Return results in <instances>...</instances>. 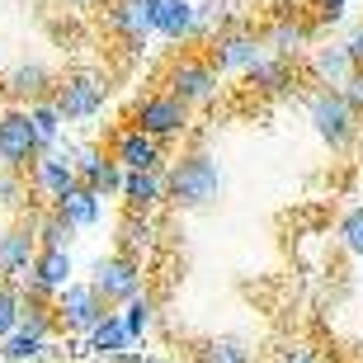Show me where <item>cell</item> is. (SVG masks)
Instances as JSON below:
<instances>
[{
  "label": "cell",
  "mask_w": 363,
  "mask_h": 363,
  "mask_svg": "<svg viewBox=\"0 0 363 363\" xmlns=\"http://www.w3.org/2000/svg\"><path fill=\"white\" fill-rule=\"evenodd\" d=\"M222 199V165L203 147L184 151L179 161L165 165V203H175L184 213H203Z\"/></svg>",
  "instance_id": "obj_1"
},
{
  "label": "cell",
  "mask_w": 363,
  "mask_h": 363,
  "mask_svg": "<svg viewBox=\"0 0 363 363\" xmlns=\"http://www.w3.org/2000/svg\"><path fill=\"white\" fill-rule=\"evenodd\" d=\"M307 123L316 128V137H321L330 151H350L354 142H359V113H354L345 99H340V90H316L307 94Z\"/></svg>",
  "instance_id": "obj_2"
},
{
  "label": "cell",
  "mask_w": 363,
  "mask_h": 363,
  "mask_svg": "<svg viewBox=\"0 0 363 363\" xmlns=\"http://www.w3.org/2000/svg\"><path fill=\"white\" fill-rule=\"evenodd\" d=\"M52 108L62 123H90L104 113V99H108V85L104 76H94V71H71L67 81L52 85Z\"/></svg>",
  "instance_id": "obj_3"
},
{
  "label": "cell",
  "mask_w": 363,
  "mask_h": 363,
  "mask_svg": "<svg viewBox=\"0 0 363 363\" xmlns=\"http://www.w3.org/2000/svg\"><path fill=\"white\" fill-rule=\"evenodd\" d=\"M85 283L94 288V297H99L108 311H118L123 302H133V297L142 293V259L113 250V255L94 259V269H90V279H85Z\"/></svg>",
  "instance_id": "obj_4"
},
{
  "label": "cell",
  "mask_w": 363,
  "mask_h": 363,
  "mask_svg": "<svg viewBox=\"0 0 363 363\" xmlns=\"http://www.w3.org/2000/svg\"><path fill=\"white\" fill-rule=\"evenodd\" d=\"M104 302L94 297V288L85 279H71L62 293L52 297V330L57 335H90L94 325L104 321Z\"/></svg>",
  "instance_id": "obj_5"
},
{
  "label": "cell",
  "mask_w": 363,
  "mask_h": 363,
  "mask_svg": "<svg viewBox=\"0 0 363 363\" xmlns=\"http://www.w3.org/2000/svg\"><path fill=\"white\" fill-rule=\"evenodd\" d=\"M165 94L179 99L184 108H199L208 99H217V71L208 67V57H175L165 67Z\"/></svg>",
  "instance_id": "obj_6"
},
{
  "label": "cell",
  "mask_w": 363,
  "mask_h": 363,
  "mask_svg": "<svg viewBox=\"0 0 363 363\" xmlns=\"http://www.w3.org/2000/svg\"><path fill=\"white\" fill-rule=\"evenodd\" d=\"M189 113L194 108H184L179 99H170L165 90H156V94H147L142 104H137V113H133V128L137 133H147L151 142H175V137H184L189 133Z\"/></svg>",
  "instance_id": "obj_7"
},
{
  "label": "cell",
  "mask_w": 363,
  "mask_h": 363,
  "mask_svg": "<svg viewBox=\"0 0 363 363\" xmlns=\"http://www.w3.org/2000/svg\"><path fill=\"white\" fill-rule=\"evenodd\" d=\"M259 57H264V43H259L255 28L231 24V28H222V33L213 38V57H208V67H213L217 76H245Z\"/></svg>",
  "instance_id": "obj_8"
},
{
  "label": "cell",
  "mask_w": 363,
  "mask_h": 363,
  "mask_svg": "<svg viewBox=\"0 0 363 363\" xmlns=\"http://www.w3.org/2000/svg\"><path fill=\"white\" fill-rule=\"evenodd\" d=\"M67 156H71V170H76V184L108 199V194H118L123 184V170L113 165L104 147H94V142H67Z\"/></svg>",
  "instance_id": "obj_9"
},
{
  "label": "cell",
  "mask_w": 363,
  "mask_h": 363,
  "mask_svg": "<svg viewBox=\"0 0 363 363\" xmlns=\"http://www.w3.org/2000/svg\"><path fill=\"white\" fill-rule=\"evenodd\" d=\"M38 151L43 147H38V137H33V123H28L24 104H19V108H5V113H0V170L24 175Z\"/></svg>",
  "instance_id": "obj_10"
},
{
  "label": "cell",
  "mask_w": 363,
  "mask_h": 363,
  "mask_svg": "<svg viewBox=\"0 0 363 363\" xmlns=\"http://www.w3.org/2000/svg\"><path fill=\"white\" fill-rule=\"evenodd\" d=\"M108 156H113V165H118L123 175H133V170H142V175H147V170H165V147H161V142H151L147 133H137L133 123L113 133Z\"/></svg>",
  "instance_id": "obj_11"
},
{
  "label": "cell",
  "mask_w": 363,
  "mask_h": 363,
  "mask_svg": "<svg viewBox=\"0 0 363 363\" xmlns=\"http://www.w3.org/2000/svg\"><path fill=\"white\" fill-rule=\"evenodd\" d=\"M28 189L43 194L48 203L67 199L71 189H76V170H71L67 147H52V151H38V156H33V165H28Z\"/></svg>",
  "instance_id": "obj_12"
},
{
  "label": "cell",
  "mask_w": 363,
  "mask_h": 363,
  "mask_svg": "<svg viewBox=\"0 0 363 363\" xmlns=\"http://www.w3.org/2000/svg\"><path fill=\"white\" fill-rule=\"evenodd\" d=\"M151 33L170 43H189L203 33V5L194 0H151Z\"/></svg>",
  "instance_id": "obj_13"
},
{
  "label": "cell",
  "mask_w": 363,
  "mask_h": 363,
  "mask_svg": "<svg viewBox=\"0 0 363 363\" xmlns=\"http://www.w3.org/2000/svg\"><path fill=\"white\" fill-rule=\"evenodd\" d=\"M259 43H264V52L279 57V62H297L302 52H311V24L302 14H279V19L259 33Z\"/></svg>",
  "instance_id": "obj_14"
},
{
  "label": "cell",
  "mask_w": 363,
  "mask_h": 363,
  "mask_svg": "<svg viewBox=\"0 0 363 363\" xmlns=\"http://www.w3.org/2000/svg\"><path fill=\"white\" fill-rule=\"evenodd\" d=\"M104 28L123 43H147L151 38V0H108L104 5Z\"/></svg>",
  "instance_id": "obj_15"
},
{
  "label": "cell",
  "mask_w": 363,
  "mask_h": 363,
  "mask_svg": "<svg viewBox=\"0 0 363 363\" xmlns=\"http://www.w3.org/2000/svg\"><path fill=\"white\" fill-rule=\"evenodd\" d=\"M33 255H38V241H33L28 222L5 227L0 231V283H19L28 274V264H33Z\"/></svg>",
  "instance_id": "obj_16"
},
{
  "label": "cell",
  "mask_w": 363,
  "mask_h": 363,
  "mask_svg": "<svg viewBox=\"0 0 363 363\" xmlns=\"http://www.w3.org/2000/svg\"><path fill=\"white\" fill-rule=\"evenodd\" d=\"M118 199L128 203V213L151 217L165 203V170H147V175H142V170H133V175H123Z\"/></svg>",
  "instance_id": "obj_17"
},
{
  "label": "cell",
  "mask_w": 363,
  "mask_h": 363,
  "mask_svg": "<svg viewBox=\"0 0 363 363\" xmlns=\"http://www.w3.org/2000/svg\"><path fill=\"white\" fill-rule=\"evenodd\" d=\"M245 85H250L255 94H269V99H274V94H288V90L297 85V67H293V62H279V57L264 52L255 67L245 71Z\"/></svg>",
  "instance_id": "obj_18"
},
{
  "label": "cell",
  "mask_w": 363,
  "mask_h": 363,
  "mask_svg": "<svg viewBox=\"0 0 363 363\" xmlns=\"http://www.w3.org/2000/svg\"><path fill=\"white\" fill-rule=\"evenodd\" d=\"M311 76H316L321 90H340V85L354 76V67H350V57H345V48H340V38L311 48Z\"/></svg>",
  "instance_id": "obj_19"
},
{
  "label": "cell",
  "mask_w": 363,
  "mask_h": 363,
  "mask_svg": "<svg viewBox=\"0 0 363 363\" xmlns=\"http://www.w3.org/2000/svg\"><path fill=\"white\" fill-rule=\"evenodd\" d=\"M99 203H104L99 194H90V189L76 184L67 199H57V203H52V213H57V222H67L71 231H90L94 222H99Z\"/></svg>",
  "instance_id": "obj_20"
},
{
  "label": "cell",
  "mask_w": 363,
  "mask_h": 363,
  "mask_svg": "<svg viewBox=\"0 0 363 363\" xmlns=\"http://www.w3.org/2000/svg\"><path fill=\"white\" fill-rule=\"evenodd\" d=\"M48 90H52V71L43 67V62H24V67H14L5 76V94L10 99H24V104L48 99Z\"/></svg>",
  "instance_id": "obj_21"
},
{
  "label": "cell",
  "mask_w": 363,
  "mask_h": 363,
  "mask_svg": "<svg viewBox=\"0 0 363 363\" xmlns=\"http://www.w3.org/2000/svg\"><path fill=\"white\" fill-rule=\"evenodd\" d=\"M85 350H90V354H104V359H118V354L133 350V335L123 330L118 311H104V321H99L90 335H85Z\"/></svg>",
  "instance_id": "obj_22"
},
{
  "label": "cell",
  "mask_w": 363,
  "mask_h": 363,
  "mask_svg": "<svg viewBox=\"0 0 363 363\" xmlns=\"http://www.w3.org/2000/svg\"><path fill=\"white\" fill-rule=\"evenodd\" d=\"M156 311H161V307H156V297H151L147 288H142L133 302H123V307H118V321H123V330L133 335V345L151 335V325H156Z\"/></svg>",
  "instance_id": "obj_23"
},
{
  "label": "cell",
  "mask_w": 363,
  "mask_h": 363,
  "mask_svg": "<svg viewBox=\"0 0 363 363\" xmlns=\"http://www.w3.org/2000/svg\"><path fill=\"white\" fill-rule=\"evenodd\" d=\"M28 231H33L38 250H71V241H76V231H71L67 222H57L52 208H48V213H38V217H28Z\"/></svg>",
  "instance_id": "obj_24"
},
{
  "label": "cell",
  "mask_w": 363,
  "mask_h": 363,
  "mask_svg": "<svg viewBox=\"0 0 363 363\" xmlns=\"http://www.w3.org/2000/svg\"><path fill=\"white\" fill-rule=\"evenodd\" d=\"M24 113H28V123H33V137H38L43 151L62 147V118H57L52 99H33V104H24Z\"/></svg>",
  "instance_id": "obj_25"
},
{
  "label": "cell",
  "mask_w": 363,
  "mask_h": 363,
  "mask_svg": "<svg viewBox=\"0 0 363 363\" xmlns=\"http://www.w3.org/2000/svg\"><path fill=\"white\" fill-rule=\"evenodd\" d=\"M48 350H52L48 340H33L28 330H19V325L0 340V359H5V363H43V354H48Z\"/></svg>",
  "instance_id": "obj_26"
},
{
  "label": "cell",
  "mask_w": 363,
  "mask_h": 363,
  "mask_svg": "<svg viewBox=\"0 0 363 363\" xmlns=\"http://www.w3.org/2000/svg\"><path fill=\"white\" fill-rule=\"evenodd\" d=\"M118 241H123V255H142V250H151L156 245V222L151 217H137V213H128L123 217V227H118Z\"/></svg>",
  "instance_id": "obj_27"
},
{
  "label": "cell",
  "mask_w": 363,
  "mask_h": 363,
  "mask_svg": "<svg viewBox=\"0 0 363 363\" xmlns=\"http://www.w3.org/2000/svg\"><path fill=\"white\" fill-rule=\"evenodd\" d=\"M199 359L203 363H250V345H245V340H236V335H217V340H208V345H203Z\"/></svg>",
  "instance_id": "obj_28"
},
{
  "label": "cell",
  "mask_w": 363,
  "mask_h": 363,
  "mask_svg": "<svg viewBox=\"0 0 363 363\" xmlns=\"http://www.w3.org/2000/svg\"><path fill=\"white\" fill-rule=\"evenodd\" d=\"M335 236H340V245H345L350 255H359V259H363V203H359V208H350V213L340 217Z\"/></svg>",
  "instance_id": "obj_29"
},
{
  "label": "cell",
  "mask_w": 363,
  "mask_h": 363,
  "mask_svg": "<svg viewBox=\"0 0 363 363\" xmlns=\"http://www.w3.org/2000/svg\"><path fill=\"white\" fill-rule=\"evenodd\" d=\"M19 311H24V297L14 283H0V340L10 335L14 325H19Z\"/></svg>",
  "instance_id": "obj_30"
},
{
  "label": "cell",
  "mask_w": 363,
  "mask_h": 363,
  "mask_svg": "<svg viewBox=\"0 0 363 363\" xmlns=\"http://www.w3.org/2000/svg\"><path fill=\"white\" fill-rule=\"evenodd\" d=\"M28 199V184L24 175H14V170H0V208H10V213H19Z\"/></svg>",
  "instance_id": "obj_31"
},
{
  "label": "cell",
  "mask_w": 363,
  "mask_h": 363,
  "mask_svg": "<svg viewBox=\"0 0 363 363\" xmlns=\"http://www.w3.org/2000/svg\"><path fill=\"white\" fill-rule=\"evenodd\" d=\"M340 48H345V57H350V67L363 71V19L345 33V38H340Z\"/></svg>",
  "instance_id": "obj_32"
},
{
  "label": "cell",
  "mask_w": 363,
  "mask_h": 363,
  "mask_svg": "<svg viewBox=\"0 0 363 363\" xmlns=\"http://www.w3.org/2000/svg\"><path fill=\"white\" fill-rule=\"evenodd\" d=\"M340 99H345V104H350L354 113H359V118H363V71H354L350 81L340 85Z\"/></svg>",
  "instance_id": "obj_33"
},
{
  "label": "cell",
  "mask_w": 363,
  "mask_h": 363,
  "mask_svg": "<svg viewBox=\"0 0 363 363\" xmlns=\"http://www.w3.org/2000/svg\"><path fill=\"white\" fill-rule=\"evenodd\" d=\"M279 363H316V354H311L307 345H288V350L279 354Z\"/></svg>",
  "instance_id": "obj_34"
},
{
  "label": "cell",
  "mask_w": 363,
  "mask_h": 363,
  "mask_svg": "<svg viewBox=\"0 0 363 363\" xmlns=\"http://www.w3.org/2000/svg\"><path fill=\"white\" fill-rule=\"evenodd\" d=\"M345 5H350V0H316V10H321L325 19H340V14H345Z\"/></svg>",
  "instance_id": "obj_35"
},
{
  "label": "cell",
  "mask_w": 363,
  "mask_h": 363,
  "mask_svg": "<svg viewBox=\"0 0 363 363\" xmlns=\"http://www.w3.org/2000/svg\"><path fill=\"white\" fill-rule=\"evenodd\" d=\"M67 5H104V0H67Z\"/></svg>",
  "instance_id": "obj_36"
}]
</instances>
